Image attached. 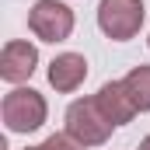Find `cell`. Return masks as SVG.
Masks as SVG:
<instances>
[{
  "mask_svg": "<svg viewBox=\"0 0 150 150\" xmlns=\"http://www.w3.org/2000/svg\"><path fill=\"white\" fill-rule=\"evenodd\" d=\"M0 115H4L11 133H32L45 122V98L32 87H14V91L4 94Z\"/></svg>",
  "mask_w": 150,
  "mask_h": 150,
  "instance_id": "6da1fadb",
  "label": "cell"
},
{
  "mask_svg": "<svg viewBox=\"0 0 150 150\" xmlns=\"http://www.w3.org/2000/svg\"><path fill=\"white\" fill-rule=\"evenodd\" d=\"M67 133L84 147H98V143L108 140L112 122L105 119V112L98 108L94 98H80V101H74L67 108Z\"/></svg>",
  "mask_w": 150,
  "mask_h": 150,
  "instance_id": "7a4b0ae2",
  "label": "cell"
},
{
  "mask_svg": "<svg viewBox=\"0 0 150 150\" xmlns=\"http://www.w3.org/2000/svg\"><path fill=\"white\" fill-rule=\"evenodd\" d=\"M143 0H101L98 4V25L112 42H126L143 25Z\"/></svg>",
  "mask_w": 150,
  "mask_h": 150,
  "instance_id": "3957f363",
  "label": "cell"
},
{
  "mask_svg": "<svg viewBox=\"0 0 150 150\" xmlns=\"http://www.w3.org/2000/svg\"><path fill=\"white\" fill-rule=\"evenodd\" d=\"M28 28L42 42H63L74 32V11L59 0H38L28 11Z\"/></svg>",
  "mask_w": 150,
  "mask_h": 150,
  "instance_id": "277c9868",
  "label": "cell"
},
{
  "mask_svg": "<svg viewBox=\"0 0 150 150\" xmlns=\"http://www.w3.org/2000/svg\"><path fill=\"white\" fill-rule=\"evenodd\" d=\"M35 63H38V49L32 42H7L4 52H0V77L11 80V84H21L35 74Z\"/></svg>",
  "mask_w": 150,
  "mask_h": 150,
  "instance_id": "5b68a950",
  "label": "cell"
},
{
  "mask_svg": "<svg viewBox=\"0 0 150 150\" xmlns=\"http://www.w3.org/2000/svg\"><path fill=\"white\" fill-rule=\"evenodd\" d=\"M94 101H98V108L105 112V119H108L112 126H126V122L136 115V105H133V98H129V91H126L122 80H108V84L94 94Z\"/></svg>",
  "mask_w": 150,
  "mask_h": 150,
  "instance_id": "8992f818",
  "label": "cell"
},
{
  "mask_svg": "<svg viewBox=\"0 0 150 150\" xmlns=\"http://www.w3.org/2000/svg\"><path fill=\"white\" fill-rule=\"evenodd\" d=\"M84 77H87V59H84L80 52H63V56H56V59L49 63V84H52L59 94L77 91V87L84 84Z\"/></svg>",
  "mask_w": 150,
  "mask_h": 150,
  "instance_id": "52a82bcc",
  "label": "cell"
},
{
  "mask_svg": "<svg viewBox=\"0 0 150 150\" xmlns=\"http://www.w3.org/2000/svg\"><path fill=\"white\" fill-rule=\"evenodd\" d=\"M122 84H126L136 112H150V67H133L122 77Z\"/></svg>",
  "mask_w": 150,
  "mask_h": 150,
  "instance_id": "ba28073f",
  "label": "cell"
},
{
  "mask_svg": "<svg viewBox=\"0 0 150 150\" xmlns=\"http://www.w3.org/2000/svg\"><path fill=\"white\" fill-rule=\"evenodd\" d=\"M42 150H84V143H77L70 133H52L45 143H38Z\"/></svg>",
  "mask_w": 150,
  "mask_h": 150,
  "instance_id": "9c48e42d",
  "label": "cell"
},
{
  "mask_svg": "<svg viewBox=\"0 0 150 150\" xmlns=\"http://www.w3.org/2000/svg\"><path fill=\"white\" fill-rule=\"evenodd\" d=\"M140 150H150V136H147V140H143V143H140Z\"/></svg>",
  "mask_w": 150,
  "mask_h": 150,
  "instance_id": "30bf717a",
  "label": "cell"
},
{
  "mask_svg": "<svg viewBox=\"0 0 150 150\" xmlns=\"http://www.w3.org/2000/svg\"><path fill=\"white\" fill-rule=\"evenodd\" d=\"M28 150H42V147H28Z\"/></svg>",
  "mask_w": 150,
  "mask_h": 150,
  "instance_id": "8fae6325",
  "label": "cell"
}]
</instances>
